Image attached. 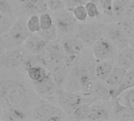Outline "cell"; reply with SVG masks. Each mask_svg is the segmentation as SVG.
<instances>
[{
  "label": "cell",
  "instance_id": "6da1fadb",
  "mask_svg": "<svg viewBox=\"0 0 134 121\" xmlns=\"http://www.w3.org/2000/svg\"><path fill=\"white\" fill-rule=\"evenodd\" d=\"M35 101H32L29 89L21 80L11 77L0 79V101L4 108L18 107L32 113Z\"/></svg>",
  "mask_w": 134,
  "mask_h": 121
},
{
  "label": "cell",
  "instance_id": "7a4b0ae2",
  "mask_svg": "<svg viewBox=\"0 0 134 121\" xmlns=\"http://www.w3.org/2000/svg\"><path fill=\"white\" fill-rule=\"evenodd\" d=\"M31 119L40 121H62L70 119L67 114L54 102L49 100L37 98L32 108Z\"/></svg>",
  "mask_w": 134,
  "mask_h": 121
},
{
  "label": "cell",
  "instance_id": "3957f363",
  "mask_svg": "<svg viewBox=\"0 0 134 121\" xmlns=\"http://www.w3.org/2000/svg\"><path fill=\"white\" fill-rule=\"evenodd\" d=\"M85 101H87L85 96H82L78 92L61 88H58L56 90L54 99V102L67 114L69 119L72 112Z\"/></svg>",
  "mask_w": 134,
  "mask_h": 121
},
{
  "label": "cell",
  "instance_id": "277c9868",
  "mask_svg": "<svg viewBox=\"0 0 134 121\" xmlns=\"http://www.w3.org/2000/svg\"><path fill=\"white\" fill-rule=\"evenodd\" d=\"M107 24L93 22L77 25L76 36L81 39L86 46H92L98 39L105 35Z\"/></svg>",
  "mask_w": 134,
  "mask_h": 121
},
{
  "label": "cell",
  "instance_id": "5b68a950",
  "mask_svg": "<svg viewBox=\"0 0 134 121\" xmlns=\"http://www.w3.org/2000/svg\"><path fill=\"white\" fill-rule=\"evenodd\" d=\"M25 48L14 46L7 48L0 57V66L7 70H17L24 67L28 58Z\"/></svg>",
  "mask_w": 134,
  "mask_h": 121
},
{
  "label": "cell",
  "instance_id": "8992f818",
  "mask_svg": "<svg viewBox=\"0 0 134 121\" xmlns=\"http://www.w3.org/2000/svg\"><path fill=\"white\" fill-rule=\"evenodd\" d=\"M31 35L27 27V21L23 18L16 19L13 25L3 35L7 48L21 46Z\"/></svg>",
  "mask_w": 134,
  "mask_h": 121
},
{
  "label": "cell",
  "instance_id": "52a82bcc",
  "mask_svg": "<svg viewBox=\"0 0 134 121\" xmlns=\"http://www.w3.org/2000/svg\"><path fill=\"white\" fill-rule=\"evenodd\" d=\"M54 22L58 36H68L75 33L78 25L73 13L67 8L55 12Z\"/></svg>",
  "mask_w": 134,
  "mask_h": 121
},
{
  "label": "cell",
  "instance_id": "ba28073f",
  "mask_svg": "<svg viewBox=\"0 0 134 121\" xmlns=\"http://www.w3.org/2000/svg\"><path fill=\"white\" fill-rule=\"evenodd\" d=\"M92 53L94 58L99 62L105 60H116L118 50L114 44L104 35L92 46Z\"/></svg>",
  "mask_w": 134,
  "mask_h": 121
},
{
  "label": "cell",
  "instance_id": "9c48e42d",
  "mask_svg": "<svg viewBox=\"0 0 134 121\" xmlns=\"http://www.w3.org/2000/svg\"><path fill=\"white\" fill-rule=\"evenodd\" d=\"M32 84L33 90L39 97L54 102V94L58 87L51 72L42 80L32 83Z\"/></svg>",
  "mask_w": 134,
  "mask_h": 121
},
{
  "label": "cell",
  "instance_id": "30bf717a",
  "mask_svg": "<svg viewBox=\"0 0 134 121\" xmlns=\"http://www.w3.org/2000/svg\"><path fill=\"white\" fill-rule=\"evenodd\" d=\"M105 36L114 44L118 50L130 46L127 35L119 26L118 22L115 24H107Z\"/></svg>",
  "mask_w": 134,
  "mask_h": 121
},
{
  "label": "cell",
  "instance_id": "8fae6325",
  "mask_svg": "<svg viewBox=\"0 0 134 121\" xmlns=\"http://www.w3.org/2000/svg\"><path fill=\"white\" fill-rule=\"evenodd\" d=\"M113 106L102 101L92 102L89 105L87 120H108L112 119Z\"/></svg>",
  "mask_w": 134,
  "mask_h": 121
},
{
  "label": "cell",
  "instance_id": "7c38bea8",
  "mask_svg": "<svg viewBox=\"0 0 134 121\" xmlns=\"http://www.w3.org/2000/svg\"><path fill=\"white\" fill-rule=\"evenodd\" d=\"M61 44L65 52L66 56L77 58L84 51L86 46L83 41L77 36H65L61 41Z\"/></svg>",
  "mask_w": 134,
  "mask_h": 121
},
{
  "label": "cell",
  "instance_id": "4fadbf2b",
  "mask_svg": "<svg viewBox=\"0 0 134 121\" xmlns=\"http://www.w3.org/2000/svg\"><path fill=\"white\" fill-rule=\"evenodd\" d=\"M47 43L39 33H31L23 46L28 53L32 55H39L45 50Z\"/></svg>",
  "mask_w": 134,
  "mask_h": 121
},
{
  "label": "cell",
  "instance_id": "5bb4252c",
  "mask_svg": "<svg viewBox=\"0 0 134 121\" xmlns=\"http://www.w3.org/2000/svg\"><path fill=\"white\" fill-rule=\"evenodd\" d=\"M116 65L125 70L134 69V47L129 46L118 50L116 60Z\"/></svg>",
  "mask_w": 134,
  "mask_h": 121
},
{
  "label": "cell",
  "instance_id": "9a60e30c",
  "mask_svg": "<svg viewBox=\"0 0 134 121\" xmlns=\"http://www.w3.org/2000/svg\"><path fill=\"white\" fill-rule=\"evenodd\" d=\"M21 9L26 14H41L48 10L47 0H20Z\"/></svg>",
  "mask_w": 134,
  "mask_h": 121
},
{
  "label": "cell",
  "instance_id": "2e32d148",
  "mask_svg": "<svg viewBox=\"0 0 134 121\" xmlns=\"http://www.w3.org/2000/svg\"><path fill=\"white\" fill-rule=\"evenodd\" d=\"M114 100L113 104V116L112 119L134 121V109L121 104L116 99Z\"/></svg>",
  "mask_w": 134,
  "mask_h": 121
},
{
  "label": "cell",
  "instance_id": "e0dca14e",
  "mask_svg": "<svg viewBox=\"0 0 134 121\" xmlns=\"http://www.w3.org/2000/svg\"><path fill=\"white\" fill-rule=\"evenodd\" d=\"M126 72H127V70L124 69L121 67H119L116 65L115 67L114 68V69L112 70V72H110V76H108V78L104 82L107 84V86L109 87V89L110 90L111 99H112V95H113L114 92L117 90V88L121 83V82L125 76Z\"/></svg>",
  "mask_w": 134,
  "mask_h": 121
},
{
  "label": "cell",
  "instance_id": "ac0fdd59",
  "mask_svg": "<svg viewBox=\"0 0 134 121\" xmlns=\"http://www.w3.org/2000/svg\"><path fill=\"white\" fill-rule=\"evenodd\" d=\"M115 60H105L100 62L96 65V77L99 81L105 82L110 76V72L115 67Z\"/></svg>",
  "mask_w": 134,
  "mask_h": 121
},
{
  "label": "cell",
  "instance_id": "d6986e66",
  "mask_svg": "<svg viewBox=\"0 0 134 121\" xmlns=\"http://www.w3.org/2000/svg\"><path fill=\"white\" fill-rule=\"evenodd\" d=\"M29 112L26 111L25 109L18 107L4 108L1 120H8V121L26 120L29 119Z\"/></svg>",
  "mask_w": 134,
  "mask_h": 121
},
{
  "label": "cell",
  "instance_id": "ffe728a7",
  "mask_svg": "<svg viewBox=\"0 0 134 121\" xmlns=\"http://www.w3.org/2000/svg\"><path fill=\"white\" fill-rule=\"evenodd\" d=\"M134 87V69L128 70L125 73V76L117 90L114 92L112 95V99L118 98L121 94L125 90Z\"/></svg>",
  "mask_w": 134,
  "mask_h": 121
},
{
  "label": "cell",
  "instance_id": "44dd1931",
  "mask_svg": "<svg viewBox=\"0 0 134 121\" xmlns=\"http://www.w3.org/2000/svg\"><path fill=\"white\" fill-rule=\"evenodd\" d=\"M132 0H114L113 18L118 21L125 19V14L127 7Z\"/></svg>",
  "mask_w": 134,
  "mask_h": 121
},
{
  "label": "cell",
  "instance_id": "7402d4cb",
  "mask_svg": "<svg viewBox=\"0 0 134 121\" xmlns=\"http://www.w3.org/2000/svg\"><path fill=\"white\" fill-rule=\"evenodd\" d=\"M118 23L127 35L129 41V45L134 47V20L124 19L118 21Z\"/></svg>",
  "mask_w": 134,
  "mask_h": 121
},
{
  "label": "cell",
  "instance_id": "603a6c76",
  "mask_svg": "<svg viewBox=\"0 0 134 121\" xmlns=\"http://www.w3.org/2000/svg\"><path fill=\"white\" fill-rule=\"evenodd\" d=\"M90 102L88 101H85L81 105H80L70 115V119H77V120H83V119H88V109Z\"/></svg>",
  "mask_w": 134,
  "mask_h": 121
},
{
  "label": "cell",
  "instance_id": "cb8c5ba5",
  "mask_svg": "<svg viewBox=\"0 0 134 121\" xmlns=\"http://www.w3.org/2000/svg\"><path fill=\"white\" fill-rule=\"evenodd\" d=\"M114 99L121 104L134 109V87L125 90Z\"/></svg>",
  "mask_w": 134,
  "mask_h": 121
},
{
  "label": "cell",
  "instance_id": "d4e9b609",
  "mask_svg": "<svg viewBox=\"0 0 134 121\" xmlns=\"http://www.w3.org/2000/svg\"><path fill=\"white\" fill-rule=\"evenodd\" d=\"M16 18L0 13V35H4L10 30Z\"/></svg>",
  "mask_w": 134,
  "mask_h": 121
},
{
  "label": "cell",
  "instance_id": "484cf974",
  "mask_svg": "<svg viewBox=\"0 0 134 121\" xmlns=\"http://www.w3.org/2000/svg\"><path fill=\"white\" fill-rule=\"evenodd\" d=\"M98 7H99L102 13L113 18V6H114V0H94Z\"/></svg>",
  "mask_w": 134,
  "mask_h": 121
},
{
  "label": "cell",
  "instance_id": "4316f807",
  "mask_svg": "<svg viewBox=\"0 0 134 121\" xmlns=\"http://www.w3.org/2000/svg\"><path fill=\"white\" fill-rule=\"evenodd\" d=\"M85 7L88 17H90L92 19H96V18H99L102 16L103 13L100 10L98 5L95 2L89 0V1L85 3Z\"/></svg>",
  "mask_w": 134,
  "mask_h": 121
},
{
  "label": "cell",
  "instance_id": "83f0119b",
  "mask_svg": "<svg viewBox=\"0 0 134 121\" xmlns=\"http://www.w3.org/2000/svg\"><path fill=\"white\" fill-rule=\"evenodd\" d=\"M27 27L30 33H38L41 30L40 16L38 14L29 16L27 20Z\"/></svg>",
  "mask_w": 134,
  "mask_h": 121
},
{
  "label": "cell",
  "instance_id": "f1b7e54d",
  "mask_svg": "<svg viewBox=\"0 0 134 121\" xmlns=\"http://www.w3.org/2000/svg\"><path fill=\"white\" fill-rule=\"evenodd\" d=\"M69 10L73 13L74 17L76 18V20L78 22L84 23L87 20V18L88 17L86 9H85V7L84 4L77 6V7H75L74 8H71V9H69Z\"/></svg>",
  "mask_w": 134,
  "mask_h": 121
},
{
  "label": "cell",
  "instance_id": "f546056e",
  "mask_svg": "<svg viewBox=\"0 0 134 121\" xmlns=\"http://www.w3.org/2000/svg\"><path fill=\"white\" fill-rule=\"evenodd\" d=\"M38 33L47 43H50L51 41L56 40L58 38V33L54 25L49 29L40 30Z\"/></svg>",
  "mask_w": 134,
  "mask_h": 121
},
{
  "label": "cell",
  "instance_id": "4dcf8cb0",
  "mask_svg": "<svg viewBox=\"0 0 134 121\" xmlns=\"http://www.w3.org/2000/svg\"><path fill=\"white\" fill-rule=\"evenodd\" d=\"M40 26H41V30H46L51 28L52 26H54V18L52 16L47 13H43L40 15Z\"/></svg>",
  "mask_w": 134,
  "mask_h": 121
},
{
  "label": "cell",
  "instance_id": "1f68e13d",
  "mask_svg": "<svg viewBox=\"0 0 134 121\" xmlns=\"http://www.w3.org/2000/svg\"><path fill=\"white\" fill-rule=\"evenodd\" d=\"M0 13L14 17V8L10 0H0Z\"/></svg>",
  "mask_w": 134,
  "mask_h": 121
},
{
  "label": "cell",
  "instance_id": "d6a6232c",
  "mask_svg": "<svg viewBox=\"0 0 134 121\" xmlns=\"http://www.w3.org/2000/svg\"><path fill=\"white\" fill-rule=\"evenodd\" d=\"M48 10L52 12H58L66 8L64 0H47Z\"/></svg>",
  "mask_w": 134,
  "mask_h": 121
},
{
  "label": "cell",
  "instance_id": "836d02e7",
  "mask_svg": "<svg viewBox=\"0 0 134 121\" xmlns=\"http://www.w3.org/2000/svg\"><path fill=\"white\" fill-rule=\"evenodd\" d=\"M64 1L67 9H71L77 6L82 5L85 2V0H64Z\"/></svg>",
  "mask_w": 134,
  "mask_h": 121
},
{
  "label": "cell",
  "instance_id": "e575fe53",
  "mask_svg": "<svg viewBox=\"0 0 134 121\" xmlns=\"http://www.w3.org/2000/svg\"><path fill=\"white\" fill-rule=\"evenodd\" d=\"M7 49V46L6 41L4 39L3 35H0V57L4 53V51Z\"/></svg>",
  "mask_w": 134,
  "mask_h": 121
},
{
  "label": "cell",
  "instance_id": "d590c367",
  "mask_svg": "<svg viewBox=\"0 0 134 121\" xmlns=\"http://www.w3.org/2000/svg\"><path fill=\"white\" fill-rule=\"evenodd\" d=\"M3 111H4V107H3V104L1 103V101H0V120H1V119H2V116L3 114Z\"/></svg>",
  "mask_w": 134,
  "mask_h": 121
},
{
  "label": "cell",
  "instance_id": "8d00e7d4",
  "mask_svg": "<svg viewBox=\"0 0 134 121\" xmlns=\"http://www.w3.org/2000/svg\"><path fill=\"white\" fill-rule=\"evenodd\" d=\"M91 1H94V0H91Z\"/></svg>",
  "mask_w": 134,
  "mask_h": 121
},
{
  "label": "cell",
  "instance_id": "74e56055",
  "mask_svg": "<svg viewBox=\"0 0 134 121\" xmlns=\"http://www.w3.org/2000/svg\"></svg>",
  "mask_w": 134,
  "mask_h": 121
}]
</instances>
